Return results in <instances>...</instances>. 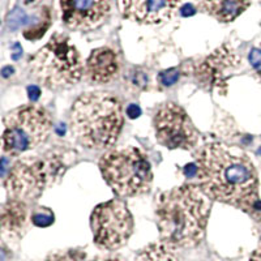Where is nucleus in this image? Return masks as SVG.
<instances>
[{"instance_id":"17","label":"nucleus","mask_w":261,"mask_h":261,"mask_svg":"<svg viewBox=\"0 0 261 261\" xmlns=\"http://www.w3.org/2000/svg\"><path fill=\"white\" fill-rule=\"evenodd\" d=\"M85 252L80 250H64L56 251L47 256L43 261H84Z\"/></svg>"},{"instance_id":"10","label":"nucleus","mask_w":261,"mask_h":261,"mask_svg":"<svg viewBox=\"0 0 261 261\" xmlns=\"http://www.w3.org/2000/svg\"><path fill=\"white\" fill-rule=\"evenodd\" d=\"M239 61L240 59L235 51L231 47L223 45L196 65V81L205 89L221 92L222 88H226L227 85V75L238 67Z\"/></svg>"},{"instance_id":"4","label":"nucleus","mask_w":261,"mask_h":261,"mask_svg":"<svg viewBox=\"0 0 261 261\" xmlns=\"http://www.w3.org/2000/svg\"><path fill=\"white\" fill-rule=\"evenodd\" d=\"M34 79L49 89L75 85L83 77V59L68 37L55 34L29 61Z\"/></svg>"},{"instance_id":"19","label":"nucleus","mask_w":261,"mask_h":261,"mask_svg":"<svg viewBox=\"0 0 261 261\" xmlns=\"http://www.w3.org/2000/svg\"><path fill=\"white\" fill-rule=\"evenodd\" d=\"M248 60H250L251 67L254 68V71L256 72V75H258L261 80V46L254 47V49L250 51Z\"/></svg>"},{"instance_id":"15","label":"nucleus","mask_w":261,"mask_h":261,"mask_svg":"<svg viewBox=\"0 0 261 261\" xmlns=\"http://www.w3.org/2000/svg\"><path fill=\"white\" fill-rule=\"evenodd\" d=\"M203 11L221 22H231L250 7L251 0H197Z\"/></svg>"},{"instance_id":"8","label":"nucleus","mask_w":261,"mask_h":261,"mask_svg":"<svg viewBox=\"0 0 261 261\" xmlns=\"http://www.w3.org/2000/svg\"><path fill=\"white\" fill-rule=\"evenodd\" d=\"M94 243L102 250L123 247L133 233V218L122 200L112 199L96 207L90 215Z\"/></svg>"},{"instance_id":"21","label":"nucleus","mask_w":261,"mask_h":261,"mask_svg":"<svg viewBox=\"0 0 261 261\" xmlns=\"http://www.w3.org/2000/svg\"><path fill=\"white\" fill-rule=\"evenodd\" d=\"M140 114H141V110H140V107L139 106H136V104H131V106L127 108V115H128V118L136 119L139 118Z\"/></svg>"},{"instance_id":"26","label":"nucleus","mask_w":261,"mask_h":261,"mask_svg":"<svg viewBox=\"0 0 261 261\" xmlns=\"http://www.w3.org/2000/svg\"><path fill=\"white\" fill-rule=\"evenodd\" d=\"M26 1H28V3H29V1H33V0H26Z\"/></svg>"},{"instance_id":"24","label":"nucleus","mask_w":261,"mask_h":261,"mask_svg":"<svg viewBox=\"0 0 261 261\" xmlns=\"http://www.w3.org/2000/svg\"><path fill=\"white\" fill-rule=\"evenodd\" d=\"M29 96H30V98L33 97V100H37V98H38V96H40V89H38V88H36V86H32V88H29Z\"/></svg>"},{"instance_id":"6","label":"nucleus","mask_w":261,"mask_h":261,"mask_svg":"<svg viewBox=\"0 0 261 261\" xmlns=\"http://www.w3.org/2000/svg\"><path fill=\"white\" fill-rule=\"evenodd\" d=\"M65 167L64 158L57 153L24 157L9 168L4 187L11 199L24 203L37 200L47 187L54 184L63 175Z\"/></svg>"},{"instance_id":"5","label":"nucleus","mask_w":261,"mask_h":261,"mask_svg":"<svg viewBox=\"0 0 261 261\" xmlns=\"http://www.w3.org/2000/svg\"><path fill=\"white\" fill-rule=\"evenodd\" d=\"M101 174L119 197H135L147 193L153 182L151 162L137 147L115 148L100 159Z\"/></svg>"},{"instance_id":"25","label":"nucleus","mask_w":261,"mask_h":261,"mask_svg":"<svg viewBox=\"0 0 261 261\" xmlns=\"http://www.w3.org/2000/svg\"><path fill=\"white\" fill-rule=\"evenodd\" d=\"M92 261H123L119 258H112V256H107V258H97Z\"/></svg>"},{"instance_id":"18","label":"nucleus","mask_w":261,"mask_h":261,"mask_svg":"<svg viewBox=\"0 0 261 261\" xmlns=\"http://www.w3.org/2000/svg\"><path fill=\"white\" fill-rule=\"evenodd\" d=\"M54 221V215L51 214L50 210H37L32 215V222L37 226H49Z\"/></svg>"},{"instance_id":"1","label":"nucleus","mask_w":261,"mask_h":261,"mask_svg":"<svg viewBox=\"0 0 261 261\" xmlns=\"http://www.w3.org/2000/svg\"><path fill=\"white\" fill-rule=\"evenodd\" d=\"M199 187L210 200L251 213L260 205L256 167L246 154L234 153L223 144H207L196 158Z\"/></svg>"},{"instance_id":"16","label":"nucleus","mask_w":261,"mask_h":261,"mask_svg":"<svg viewBox=\"0 0 261 261\" xmlns=\"http://www.w3.org/2000/svg\"><path fill=\"white\" fill-rule=\"evenodd\" d=\"M174 250L163 242L152 243L140 251L136 261H178Z\"/></svg>"},{"instance_id":"20","label":"nucleus","mask_w":261,"mask_h":261,"mask_svg":"<svg viewBox=\"0 0 261 261\" xmlns=\"http://www.w3.org/2000/svg\"><path fill=\"white\" fill-rule=\"evenodd\" d=\"M179 79V73L175 68L167 69V71H163L159 73V81H161L162 85L170 86L172 84H175Z\"/></svg>"},{"instance_id":"7","label":"nucleus","mask_w":261,"mask_h":261,"mask_svg":"<svg viewBox=\"0 0 261 261\" xmlns=\"http://www.w3.org/2000/svg\"><path fill=\"white\" fill-rule=\"evenodd\" d=\"M1 149L16 157L33 151L50 136L52 120L46 108L37 104H24L9 111L3 119Z\"/></svg>"},{"instance_id":"2","label":"nucleus","mask_w":261,"mask_h":261,"mask_svg":"<svg viewBox=\"0 0 261 261\" xmlns=\"http://www.w3.org/2000/svg\"><path fill=\"white\" fill-rule=\"evenodd\" d=\"M211 200L199 186L183 184L158 197L156 207L161 242L172 248H192L203 242Z\"/></svg>"},{"instance_id":"22","label":"nucleus","mask_w":261,"mask_h":261,"mask_svg":"<svg viewBox=\"0 0 261 261\" xmlns=\"http://www.w3.org/2000/svg\"><path fill=\"white\" fill-rule=\"evenodd\" d=\"M250 261H261V243L259 244V247L254 251V254L251 256Z\"/></svg>"},{"instance_id":"9","label":"nucleus","mask_w":261,"mask_h":261,"mask_svg":"<svg viewBox=\"0 0 261 261\" xmlns=\"http://www.w3.org/2000/svg\"><path fill=\"white\" fill-rule=\"evenodd\" d=\"M153 127L158 143L170 151H190L200 139L190 115L174 102L163 104L158 108L153 118Z\"/></svg>"},{"instance_id":"23","label":"nucleus","mask_w":261,"mask_h":261,"mask_svg":"<svg viewBox=\"0 0 261 261\" xmlns=\"http://www.w3.org/2000/svg\"><path fill=\"white\" fill-rule=\"evenodd\" d=\"M195 13V8L191 5V4H187L182 8V14L183 16H191V14Z\"/></svg>"},{"instance_id":"3","label":"nucleus","mask_w":261,"mask_h":261,"mask_svg":"<svg viewBox=\"0 0 261 261\" xmlns=\"http://www.w3.org/2000/svg\"><path fill=\"white\" fill-rule=\"evenodd\" d=\"M124 124L122 102L107 92H88L72 104L69 128L76 141L92 151L108 149Z\"/></svg>"},{"instance_id":"12","label":"nucleus","mask_w":261,"mask_h":261,"mask_svg":"<svg viewBox=\"0 0 261 261\" xmlns=\"http://www.w3.org/2000/svg\"><path fill=\"white\" fill-rule=\"evenodd\" d=\"M124 17L139 24H162L174 16L179 0H118Z\"/></svg>"},{"instance_id":"11","label":"nucleus","mask_w":261,"mask_h":261,"mask_svg":"<svg viewBox=\"0 0 261 261\" xmlns=\"http://www.w3.org/2000/svg\"><path fill=\"white\" fill-rule=\"evenodd\" d=\"M61 20L75 30H90L106 20L110 0H59Z\"/></svg>"},{"instance_id":"14","label":"nucleus","mask_w":261,"mask_h":261,"mask_svg":"<svg viewBox=\"0 0 261 261\" xmlns=\"http://www.w3.org/2000/svg\"><path fill=\"white\" fill-rule=\"evenodd\" d=\"M28 223V207L26 203L16 199H9L1 207L0 229L1 234L9 239H16L25 231Z\"/></svg>"},{"instance_id":"13","label":"nucleus","mask_w":261,"mask_h":261,"mask_svg":"<svg viewBox=\"0 0 261 261\" xmlns=\"http://www.w3.org/2000/svg\"><path fill=\"white\" fill-rule=\"evenodd\" d=\"M119 72L118 55L110 47H100L90 52L85 64L86 77L96 84H107Z\"/></svg>"}]
</instances>
